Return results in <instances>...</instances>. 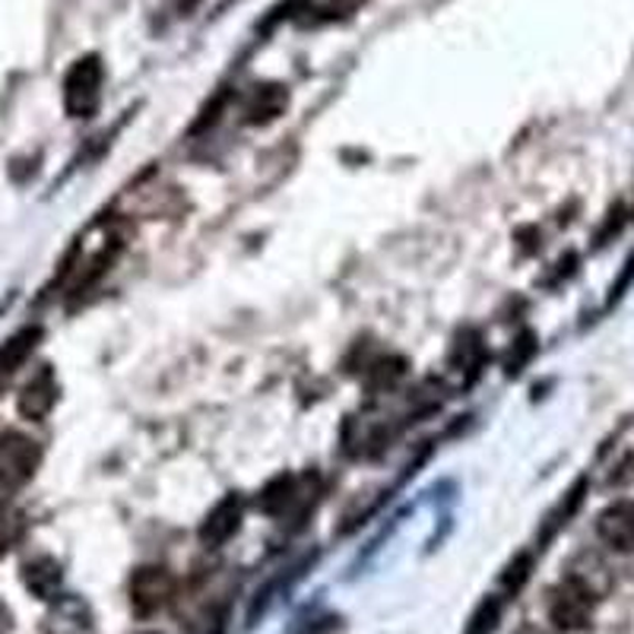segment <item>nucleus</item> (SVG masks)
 Returning <instances> with one entry per match:
<instances>
[{
  "label": "nucleus",
  "mask_w": 634,
  "mask_h": 634,
  "mask_svg": "<svg viewBox=\"0 0 634 634\" xmlns=\"http://www.w3.org/2000/svg\"><path fill=\"white\" fill-rule=\"evenodd\" d=\"M131 610L141 619H153L175 600V578L163 564H143L131 574Z\"/></svg>",
  "instance_id": "20e7f679"
},
{
  "label": "nucleus",
  "mask_w": 634,
  "mask_h": 634,
  "mask_svg": "<svg viewBox=\"0 0 634 634\" xmlns=\"http://www.w3.org/2000/svg\"><path fill=\"white\" fill-rule=\"evenodd\" d=\"M238 527H241V498L226 495L207 515V520L200 523V542L210 545V549H219L222 542H229L236 537Z\"/></svg>",
  "instance_id": "0eeeda50"
},
{
  "label": "nucleus",
  "mask_w": 634,
  "mask_h": 634,
  "mask_svg": "<svg viewBox=\"0 0 634 634\" xmlns=\"http://www.w3.org/2000/svg\"><path fill=\"white\" fill-rule=\"evenodd\" d=\"M7 628H10V610H7V606L0 603V634L7 632Z\"/></svg>",
  "instance_id": "2eb2a0df"
},
{
  "label": "nucleus",
  "mask_w": 634,
  "mask_h": 634,
  "mask_svg": "<svg viewBox=\"0 0 634 634\" xmlns=\"http://www.w3.org/2000/svg\"><path fill=\"white\" fill-rule=\"evenodd\" d=\"M48 632L51 634H93L90 610L80 600H64L48 619Z\"/></svg>",
  "instance_id": "9d476101"
},
{
  "label": "nucleus",
  "mask_w": 634,
  "mask_h": 634,
  "mask_svg": "<svg viewBox=\"0 0 634 634\" xmlns=\"http://www.w3.org/2000/svg\"><path fill=\"white\" fill-rule=\"evenodd\" d=\"M600 593L588 588L581 578L568 574L559 588L549 593V622L559 632H581L588 628L593 619V606H596Z\"/></svg>",
  "instance_id": "f03ea898"
},
{
  "label": "nucleus",
  "mask_w": 634,
  "mask_h": 634,
  "mask_svg": "<svg viewBox=\"0 0 634 634\" xmlns=\"http://www.w3.org/2000/svg\"><path fill=\"white\" fill-rule=\"evenodd\" d=\"M515 634H552V632H545V628H540V625H520Z\"/></svg>",
  "instance_id": "dca6fc26"
},
{
  "label": "nucleus",
  "mask_w": 634,
  "mask_h": 634,
  "mask_svg": "<svg viewBox=\"0 0 634 634\" xmlns=\"http://www.w3.org/2000/svg\"><path fill=\"white\" fill-rule=\"evenodd\" d=\"M102 83H105V67L98 54L73 61V67L64 76V108L71 118H93L102 102Z\"/></svg>",
  "instance_id": "7ed1b4c3"
},
{
  "label": "nucleus",
  "mask_w": 634,
  "mask_h": 634,
  "mask_svg": "<svg viewBox=\"0 0 634 634\" xmlns=\"http://www.w3.org/2000/svg\"><path fill=\"white\" fill-rule=\"evenodd\" d=\"M146 634H156V632H146Z\"/></svg>",
  "instance_id": "f3484780"
},
{
  "label": "nucleus",
  "mask_w": 634,
  "mask_h": 634,
  "mask_svg": "<svg viewBox=\"0 0 634 634\" xmlns=\"http://www.w3.org/2000/svg\"><path fill=\"white\" fill-rule=\"evenodd\" d=\"M23 584L39 600H54V593L61 590V564L54 562V559H32V562L23 568Z\"/></svg>",
  "instance_id": "1a4fd4ad"
},
{
  "label": "nucleus",
  "mask_w": 634,
  "mask_h": 634,
  "mask_svg": "<svg viewBox=\"0 0 634 634\" xmlns=\"http://www.w3.org/2000/svg\"><path fill=\"white\" fill-rule=\"evenodd\" d=\"M185 634H226V610H219V606L204 610L190 622Z\"/></svg>",
  "instance_id": "f8f14e48"
},
{
  "label": "nucleus",
  "mask_w": 634,
  "mask_h": 634,
  "mask_svg": "<svg viewBox=\"0 0 634 634\" xmlns=\"http://www.w3.org/2000/svg\"><path fill=\"white\" fill-rule=\"evenodd\" d=\"M495 625H498V603H495V600H486V603L476 610V615H472L467 634H492Z\"/></svg>",
  "instance_id": "ddd939ff"
},
{
  "label": "nucleus",
  "mask_w": 634,
  "mask_h": 634,
  "mask_svg": "<svg viewBox=\"0 0 634 634\" xmlns=\"http://www.w3.org/2000/svg\"><path fill=\"white\" fill-rule=\"evenodd\" d=\"M54 403H58V381H54V372H51V368H42V372L20 391L17 409H20V416L29 419V423H42L48 413L54 409Z\"/></svg>",
  "instance_id": "423d86ee"
},
{
  "label": "nucleus",
  "mask_w": 634,
  "mask_h": 634,
  "mask_svg": "<svg viewBox=\"0 0 634 634\" xmlns=\"http://www.w3.org/2000/svg\"><path fill=\"white\" fill-rule=\"evenodd\" d=\"M13 537H17V530H13V520H10L7 515H0V555L10 549Z\"/></svg>",
  "instance_id": "4468645a"
},
{
  "label": "nucleus",
  "mask_w": 634,
  "mask_h": 634,
  "mask_svg": "<svg viewBox=\"0 0 634 634\" xmlns=\"http://www.w3.org/2000/svg\"><path fill=\"white\" fill-rule=\"evenodd\" d=\"M42 328H23L13 333L7 343H0V375H13L17 368H23L25 358L35 353V346L42 343Z\"/></svg>",
  "instance_id": "6e6552de"
},
{
  "label": "nucleus",
  "mask_w": 634,
  "mask_h": 634,
  "mask_svg": "<svg viewBox=\"0 0 634 634\" xmlns=\"http://www.w3.org/2000/svg\"><path fill=\"white\" fill-rule=\"evenodd\" d=\"M596 537L612 552H634V501H615L596 517Z\"/></svg>",
  "instance_id": "39448f33"
},
{
  "label": "nucleus",
  "mask_w": 634,
  "mask_h": 634,
  "mask_svg": "<svg viewBox=\"0 0 634 634\" xmlns=\"http://www.w3.org/2000/svg\"><path fill=\"white\" fill-rule=\"evenodd\" d=\"M42 467V447L23 432L0 435V498H10L32 482Z\"/></svg>",
  "instance_id": "f257e3e1"
},
{
  "label": "nucleus",
  "mask_w": 634,
  "mask_h": 634,
  "mask_svg": "<svg viewBox=\"0 0 634 634\" xmlns=\"http://www.w3.org/2000/svg\"><path fill=\"white\" fill-rule=\"evenodd\" d=\"M285 102H289V95H285L282 86H258V93L251 95V102H248V108H245V115H248L251 124L273 121L282 108H285Z\"/></svg>",
  "instance_id": "9b49d317"
}]
</instances>
